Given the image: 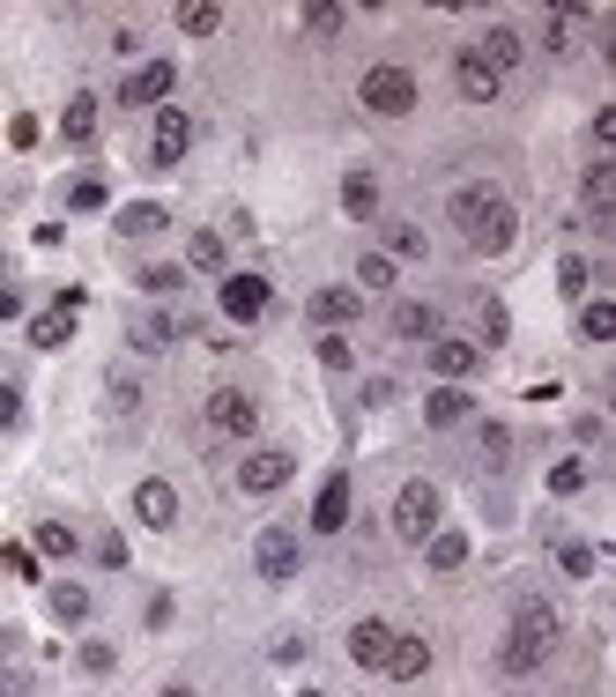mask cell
<instances>
[{
  "mask_svg": "<svg viewBox=\"0 0 616 697\" xmlns=\"http://www.w3.org/2000/svg\"><path fill=\"white\" fill-rule=\"evenodd\" d=\"M557 638H565V615L550 609V601H520L505 646H497V675H534L542 660L557 654Z\"/></svg>",
  "mask_w": 616,
  "mask_h": 697,
  "instance_id": "6da1fadb",
  "label": "cell"
},
{
  "mask_svg": "<svg viewBox=\"0 0 616 697\" xmlns=\"http://www.w3.org/2000/svg\"><path fill=\"white\" fill-rule=\"evenodd\" d=\"M453 223H460V238L476 252H505L513 231H520V223H513V201H505L497 186H460V194H453Z\"/></svg>",
  "mask_w": 616,
  "mask_h": 697,
  "instance_id": "7a4b0ae2",
  "label": "cell"
},
{
  "mask_svg": "<svg viewBox=\"0 0 616 697\" xmlns=\"http://www.w3.org/2000/svg\"><path fill=\"white\" fill-rule=\"evenodd\" d=\"M357 104L365 112H379V120H402V112H416V75L409 67H365V83H357Z\"/></svg>",
  "mask_w": 616,
  "mask_h": 697,
  "instance_id": "3957f363",
  "label": "cell"
},
{
  "mask_svg": "<svg viewBox=\"0 0 616 697\" xmlns=\"http://www.w3.org/2000/svg\"><path fill=\"white\" fill-rule=\"evenodd\" d=\"M439 520H446V497H439V483H402V497H394V534L423 549V542L439 534Z\"/></svg>",
  "mask_w": 616,
  "mask_h": 697,
  "instance_id": "277c9868",
  "label": "cell"
},
{
  "mask_svg": "<svg viewBox=\"0 0 616 697\" xmlns=\"http://www.w3.org/2000/svg\"><path fill=\"white\" fill-rule=\"evenodd\" d=\"M208 431L215 438H252L260 431V401H252L246 386H215L208 394Z\"/></svg>",
  "mask_w": 616,
  "mask_h": 697,
  "instance_id": "5b68a950",
  "label": "cell"
},
{
  "mask_svg": "<svg viewBox=\"0 0 616 697\" xmlns=\"http://www.w3.org/2000/svg\"><path fill=\"white\" fill-rule=\"evenodd\" d=\"M194 149V120L186 104H157V134H149V171H178V157Z\"/></svg>",
  "mask_w": 616,
  "mask_h": 697,
  "instance_id": "8992f818",
  "label": "cell"
},
{
  "mask_svg": "<svg viewBox=\"0 0 616 697\" xmlns=\"http://www.w3.org/2000/svg\"><path fill=\"white\" fill-rule=\"evenodd\" d=\"M252 572L268 578V586H289V578H297V534L260 527V542H252Z\"/></svg>",
  "mask_w": 616,
  "mask_h": 697,
  "instance_id": "52a82bcc",
  "label": "cell"
},
{
  "mask_svg": "<svg viewBox=\"0 0 616 697\" xmlns=\"http://www.w3.org/2000/svg\"><path fill=\"white\" fill-rule=\"evenodd\" d=\"M283 483H289V452L283 446H260V452L238 460V490L246 497H268V490H283Z\"/></svg>",
  "mask_w": 616,
  "mask_h": 697,
  "instance_id": "ba28073f",
  "label": "cell"
},
{
  "mask_svg": "<svg viewBox=\"0 0 616 697\" xmlns=\"http://www.w3.org/2000/svg\"><path fill=\"white\" fill-rule=\"evenodd\" d=\"M268 297H275V289L260 283V275H223V320H238V327H252V320L268 312Z\"/></svg>",
  "mask_w": 616,
  "mask_h": 697,
  "instance_id": "9c48e42d",
  "label": "cell"
},
{
  "mask_svg": "<svg viewBox=\"0 0 616 697\" xmlns=\"http://www.w3.org/2000/svg\"><path fill=\"white\" fill-rule=\"evenodd\" d=\"M431 349V371H439V386H460L468 371L483 364V341H453V334H439V341H423Z\"/></svg>",
  "mask_w": 616,
  "mask_h": 697,
  "instance_id": "30bf717a",
  "label": "cell"
},
{
  "mask_svg": "<svg viewBox=\"0 0 616 697\" xmlns=\"http://www.w3.org/2000/svg\"><path fill=\"white\" fill-rule=\"evenodd\" d=\"M134 520H141V527H178V490H171L164 475H149V483H134Z\"/></svg>",
  "mask_w": 616,
  "mask_h": 697,
  "instance_id": "8fae6325",
  "label": "cell"
},
{
  "mask_svg": "<svg viewBox=\"0 0 616 697\" xmlns=\"http://www.w3.org/2000/svg\"><path fill=\"white\" fill-rule=\"evenodd\" d=\"M171 83H178V67H171V60H149V67H134L120 83V104H134V112H141V104H164Z\"/></svg>",
  "mask_w": 616,
  "mask_h": 697,
  "instance_id": "7c38bea8",
  "label": "cell"
},
{
  "mask_svg": "<svg viewBox=\"0 0 616 697\" xmlns=\"http://www.w3.org/2000/svg\"><path fill=\"white\" fill-rule=\"evenodd\" d=\"M312 527H320V534L349 527V475H342V468H334L328 483H320V497H312Z\"/></svg>",
  "mask_w": 616,
  "mask_h": 697,
  "instance_id": "4fadbf2b",
  "label": "cell"
},
{
  "mask_svg": "<svg viewBox=\"0 0 616 697\" xmlns=\"http://www.w3.org/2000/svg\"><path fill=\"white\" fill-rule=\"evenodd\" d=\"M357 312H365V297H357V289H312V304H305V320H312V327H349Z\"/></svg>",
  "mask_w": 616,
  "mask_h": 697,
  "instance_id": "5bb4252c",
  "label": "cell"
},
{
  "mask_svg": "<svg viewBox=\"0 0 616 697\" xmlns=\"http://www.w3.org/2000/svg\"><path fill=\"white\" fill-rule=\"evenodd\" d=\"M453 83H460V97H468V104H497V83H505V75H497V67H483L476 52H460V60H453Z\"/></svg>",
  "mask_w": 616,
  "mask_h": 697,
  "instance_id": "9a60e30c",
  "label": "cell"
},
{
  "mask_svg": "<svg viewBox=\"0 0 616 697\" xmlns=\"http://www.w3.org/2000/svg\"><path fill=\"white\" fill-rule=\"evenodd\" d=\"M468 52H476L483 67H497V75H513V67H520V30H513V23H497V30H483Z\"/></svg>",
  "mask_w": 616,
  "mask_h": 697,
  "instance_id": "2e32d148",
  "label": "cell"
},
{
  "mask_svg": "<svg viewBox=\"0 0 616 697\" xmlns=\"http://www.w3.org/2000/svg\"><path fill=\"white\" fill-rule=\"evenodd\" d=\"M386 646H394V623H379V615H365V623L349 631V660H357V668H386Z\"/></svg>",
  "mask_w": 616,
  "mask_h": 697,
  "instance_id": "e0dca14e",
  "label": "cell"
},
{
  "mask_svg": "<svg viewBox=\"0 0 616 697\" xmlns=\"http://www.w3.org/2000/svg\"><path fill=\"white\" fill-rule=\"evenodd\" d=\"M579 194H587V223H594V231H609V215H616V171L609 164H587V186H579Z\"/></svg>",
  "mask_w": 616,
  "mask_h": 697,
  "instance_id": "ac0fdd59",
  "label": "cell"
},
{
  "mask_svg": "<svg viewBox=\"0 0 616 697\" xmlns=\"http://www.w3.org/2000/svg\"><path fill=\"white\" fill-rule=\"evenodd\" d=\"M423 668H431V646L409 638V631H394V646H386V675H394V683H416Z\"/></svg>",
  "mask_w": 616,
  "mask_h": 697,
  "instance_id": "d6986e66",
  "label": "cell"
},
{
  "mask_svg": "<svg viewBox=\"0 0 616 697\" xmlns=\"http://www.w3.org/2000/svg\"><path fill=\"white\" fill-rule=\"evenodd\" d=\"M423 423H431V431H453V423H468V394H460V386H431V401H423Z\"/></svg>",
  "mask_w": 616,
  "mask_h": 697,
  "instance_id": "ffe728a7",
  "label": "cell"
},
{
  "mask_svg": "<svg viewBox=\"0 0 616 697\" xmlns=\"http://www.w3.org/2000/svg\"><path fill=\"white\" fill-rule=\"evenodd\" d=\"M67 341H75V312H60V304H52V312L30 320V349H67Z\"/></svg>",
  "mask_w": 616,
  "mask_h": 697,
  "instance_id": "44dd1931",
  "label": "cell"
},
{
  "mask_svg": "<svg viewBox=\"0 0 616 697\" xmlns=\"http://www.w3.org/2000/svg\"><path fill=\"white\" fill-rule=\"evenodd\" d=\"M423 557H431V572H460V564H468V534L439 527L431 542H423Z\"/></svg>",
  "mask_w": 616,
  "mask_h": 697,
  "instance_id": "7402d4cb",
  "label": "cell"
},
{
  "mask_svg": "<svg viewBox=\"0 0 616 697\" xmlns=\"http://www.w3.org/2000/svg\"><path fill=\"white\" fill-rule=\"evenodd\" d=\"M342 208H349L357 223L379 215V178H371V171H349V178H342Z\"/></svg>",
  "mask_w": 616,
  "mask_h": 697,
  "instance_id": "603a6c76",
  "label": "cell"
},
{
  "mask_svg": "<svg viewBox=\"0 0 616 697\" xmlns=\"http://www.w3.org/2000/svg\"><path fill=\"white\" fill-rule=\"evenodd\" d=\"M171 215L157 201H134V208H120V238H157V231H164Z\"/></svg>",
  "mask_w": 616,
  "mask_h": 697,
  "instance_id": "cb8c5ba5",
  "label": "cell"
},
{
  "mask_svg": "<svg viewBox=\"0 0 616 697\" xmlns=\"http://www.w3.org/2000/svg\"><path fill=\"white\" fill-rule=\"evenodd\" d=\"M45 601H52V615H60V623H89V586H75V578H60Z\"/></svg>",
  "mask_w": 616,
  "mask_h": 697,
  "instance_id": "d4e9b609",
  "label": "cell"
},
{
  "mask_svg": "<svg viewBox=\"0 0 616 697\" xmlns=\"http://www.w3.org/2000/svg\"><path fill=\"white\" fill-rule=\"evenodd\" d=\"M394 334H402V341H431V334H439V312H431V304H394Z\"/></svg>",
  "mask_w": 616,
  "mask_h": 697,
  "instance_id": "484cf974",
  "label": "cell"
},
{
  "mask_svg": "<svg viewBox=\"0 0 616 697\" xmlns=\"http://www.w3.org/2000/svg\"><path fill=\"white\" fill-rule=\"evenodd\" d=\"M178 30H186V38H215V30H223V8H215V0H186V8H178Z\"/></svg>",
  "mask_w": 616,
  "mask_h": 697,
  "instance_id": "4316f807",
  "label": "cell"
},
{
  "mask_svg": "<svg viewBox=\"0 0 616 697\" xmlns=\"http://www.w3.org/2000/svg\"><path fill=\"white\" fill-rule=\"evenodd\" d=\"M171 334H178V320L149 312V320H134V349H141V357H157V349H171Z\"/></svg>",
  "mask_w": 616,
  "mask_h": 697,
  "instance_id": "83f0119b",
  "label": "cell"
},
{
  "mask_svg": "<svg viewBox=\"0 0 616 697\" xmlns=\"http://www.w3.org/2000/svg\"><path fill=\"white\" fill-rule=\"evenodd\" d=\"M186 267H194V275H223V238H215V231H194V246H186Z\"/></svg>",
  "mask_w": 616,
  "mask_h": 697,
  "instance_id": "f1b7e54d",
  "label": "cell"
},
{
  "mask_svg": "<svg viewBox=\"0 0 616 697\" xmlns=\"http://www.w3.org/2000/svg\"><path fill=\"white\" fill-rule=\"evenodd\" d=\"M60 134H67V141H89V134H97V97H89V89L60 112Z\"/></svg>",
  "mask_w": 616,
  "mask_h": 697,
  "instance_id": "f546056e",
  "label": "cell"
},
{
  "mask_svg": "<svg viewBox=\"0 0 616 697\" xmlns=\"http://www.w3.org/2000/svg\"><path fill=\"white\" fill-rule=\"evenodd\" d=\"M297 23H305V30H312V38H334V30H342V23H349V8H334V0H312V8H305V15H297Z\"/></svg>",
  "mask_w": 616,
  "mask_h": 697,
  "instance_id": "4dcf8cb0",
  "label": "cell"
},
{
  "mask_svg": "<svg viewBox=\"0 0 616 697\" xmlns=\"http://www.w3.org/2000/svg\"><path fill=\"white\" fill-rule=\"evenodd\" d=\"M579 334H587V341H609V334H616V304H609V297H594V304L579 312Z\"/></svg>",
  "mask_w": 616,
  "mask_h": 697,
  "instance_id": "1f68e13d",
  "label": "cell"
},
{
  "mask_svg": "<svg viewBox=\"0 0 616 697\" xmlns=\"http://www.w3.org/2000/svg\"><path fill=\"white\" fill-rule=\"evenodd\" d=\"M386 260H423V231L416 223H386Z\"/></svg>",
  "mask_w": 616,
  "mask_h": 697,
  "instance_id": "d6a6232c",
  "label": "cell"
},
{
  "mask_svg": "<svg viewBox=\"0 0 616 697\" xmlns=\"http://www.w3.org/2000/svg\"><path fill=\"white\" fill-rule=\"evenodd\" d=\"M594 564H602V557H594V542H565V549H557V572H565V578H587Z\"/></svg>",
  "mask_w": 616,
  "mask_h": 697,
  "instance_id": "836d02e7",
  "label": "cell"
},
{
  "mask_svg": "<svg viewBox=\"0 0 616 697\" xmlns=\"http://www.w3.org/2000/svg\"><path fill=\"white\" fill-rule=\"evenodd\" d=\"M357 283H365V289H394V260H386V252H365V260H357ZM365 289H357V297H365Z\"/></svg>",
  "mask_w": 616,
  "mask_h": 697,
  "instance_id": "e575fe53",
  "label": "cell"
},
{
  "mask_svg": "<svg viewBox=\"0 0 616 697\" xmlns=\"http://www.w3.org/2000/svg\"><path fill=\"white\" fill-rule=\"evenodd\" d=\"M38 557H75V527L45 520V527H38Z\"/></svg>",
  "mask_w": 616,
  "mask_h": 697,
  "instance_id": "d590c367",
  "label": "cell"
},
{
  "mask_svg": "<svg viewBox=\"0 0 616 697\" xmlns=\"http://www.w3.org/2000/svg\"><path fill=\"white\" fill-rule=\"evenodd\" d=\"M67 208H75V215H97V208H104V178H75V186H67Z\"/></svg>",
  "mask_w": 616,
  "mask_h": 697,
  "instance_id": "8d00e7d4",
  "label": "cell"
},
{
  "mask_svg": "<svg viewBox=\"0 0 616 697\" xmlns=\"http://www.w3.org/2000/svg\"><path fill=\"white\" fill-rule=\"evenodd\" d=\"M557 289H565V297H587V289H594V267H587V260H557Z\"/></svg>",
  "mask_w": 616,
  "mask_h": 697,
  "instance_id": "74e56055",
  "label": "cell"
},
{
  "mask_svg": "<svg viewBox=\"0 0 616 697\" xmlns=\"http://www.w3.org/2000/svg\"><path fill=\"white\" fill-rule=\"evenodd\" d=\"M75 660H83V675H112V668H120V654H112L104 638H89V646H75Z\"/></svg>",
  "mask_w": 616,
  "mask_h": 697,
  "instance_id": "f35d334b",
  "label": "cell"
},
{
  "mask_svg": "<svg viewBox=\"0 0 616 697\" xmlns=\"http://www.w3.org/2000/svg\"><path fill=\"white\" fill-rule=\"evenodd\" d=\"M0 572H15V578H38V549L8 542V549H0Z\"/></svg>",
  "mask_w": 616,
  "mask_h": 697,
  "instance_id": "ab89813d",
  "label": "cell"
},
{
  "mask_svg": "<svg viewBox=\"0 0 616 697\" xmlns=\"http://www.w3.org/2000/svg\"><path fill=\"white\" fill-rule=\"evenodd\" d=\"M572 490H587V468H579V460L550 468V497H572Z\"/></svg>",
  "mask_w": 616,
  "mask_h": 697,
  "instance_id": "60d3db41",
  "label": "cell"
},
{
  "mask_svg": "<svg viewBox=\"0 0 616 697\" xmlns=\"http://www.w3.org/2000/svg\"><path fill=\"white\" fill-rule=\"evenodd\" d=\"M0 697H30V668H15V660H0Z\"/></svg>",
  "mask_w": 616,
  "mask_h": 697,
  "instance_id": "b9f144b4",
  "label": "cell"
},
{
  "mask_svg": "<svg viewBox=\"0 0 616 697\" xmlns=\"http://www.w3.org/2000/svg\"><path fill=\"white\" fill-rule=\"evenodd\" d=\"M476 438H483V452H491V460H505V452H513V431H505V423H483Z\"/></svg>",
  "mask_w": 616,
  "mask_h": 697,
  "instance_id": "7bdbcfd3",
  "label": "cell"
},
{
  "mask_svg": "<svg viewBox=\"0 0 616 697\" xmlns=\"http://www.w3.org/2000/svg\"><path fill=\"white\" fill-rule=\"evenodd\" d=\"M15 423H23V394L0 378V431H15Z\"/></svg>",
  "mask_w": 616,
  "mask_h": 697,
  "instance_id": "ee69618b",
  "label": "cell"
},
{
  "mask_svg": "<svg viewBox=\"0 0 616 697\" xmlns=\"http://www.w3.org/2000/svg\"><path fill=\"white\" fill-rule=\"evenodd\" d=\"M97 564L120 572V564H126V534H104V542H97Z\"/></svg>",
  "mask_w": 616,
  "mask_h": 697,
  "instance_id": "f6af8a7d",
  "label": "cell"
},
{
  "mask_svg": "<svg viewBox=\"0 0 616 697\" xmlns=\"http://www.w3.org/2000/svg\"><path fill=\"white\" fill-rule=\"evenodd\" d=\"M320 364H328V371H349V341H342V334H328V341H320Z\"/></svg>",
  "mask_w": 616,
  "mask_h": 697,
  "instance_id": "bcb514c9",
  "label": "cell"
},
{
  "mask_svg": "<svg viewBox=\"0 0 616 697\" xmlns=\"http://www.w3.org/2000/svg\"><path fill=\"white\" fill-rule=\"evenodd\" d=\"M483 334H491V341H505V334H513V320H505V304H483Z\"/></svg>",
  "mask_w": 616,
  "mask_h": 697,
  "instance_id": "7dc6e473",
  "label": "cell"
},
{
  "mask_svg": "<svg viewBox=\"0 0 616 697\" xmlns=\"http://www.w3.org/2000/svg\"><path fill=\"white\" fill-rule=\"evenodd\" d=\"M112 401H120V409H134V401H141V386H134L126 371H112Z\"/></svg>",
  "mask_w": 616,
  "mask_h": 697,
  "instance_id": "c3c4849f",
  "label": "cell"
},
{
  "mask_svg": "<svg viewBox=\"0 0 616 697\" xmlns=\"http://www.w3.org/2000/svg\"><path fill=\"white\" fill-rule=\"evenodd\" d=\"M141 289H157V297H164V289H178V267H149V275H141Z\"/></svg>",
  "mask_w": 616,
  "mask_h": 697,
  "instance_id": "681fc988",
  "label": "cell"
},
{
  "mask_svg": "<svg viewBox=\"0 0 616 697\" xmlns=\"http://www.w3.org/2000/svg\"><path fill=\"white\" fill-rule=\"evenodd\" d=\"M8 320H23V297H15V289L0 283V327H8Z\"/></svg>",
  "mask_w": 616,
  "mask_h": 697,
  "instance_id": "f907efd6",
  "label": "cell"
},
{
  "mask_svg": "<svg viewBox=\"0 0 616 697\" xmlns=\"http://www.w3.org/2000/svg\"><path fill=\"white\" fill-rule=\"evenodd\" d=\"M164 697H201V690H186V683H171V690Z\"/></svg>",
  "mask_w": 616,
  "mask_h": 697,
  "instance_id": "816d5d0a",
  "label": "cell"
},
{
  "mask_svg": "<svg viewBox=\"0 0 616 697\" xmlns=\"http://www.w3.org/2000/svg\"><path fill=\"white\" fill-rule=\"evenodd\" d=\"M305 697H320V690H305Z\"/></svg>",
  "mask_w": 616,
  "mask_h": 697,
  "instance_id": "f5cc1de1",
  "label": "cell"
}]
</instances>
